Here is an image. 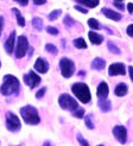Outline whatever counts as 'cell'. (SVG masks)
Wrapping results in <instances>:
<instances>
[{"label":"cell","instance_id":"cell-18","mask_svg":"<svg viewBox=\"0 0 133 146\" xmlns=\"http://www.w3.org/2000/svg\"><path fill=\"white\" fill-rule=\"evenodd\" d=\"M99 107L102 112H109L110 108H112V105H110V101L106 100V99H100L99 101Z\"/></svg>","mask_w":133,"mask_h":146},{"label":"cell","instance_id":"cell-44","mask_svg":"<svg viewBox=\"0 0 133 146\" xmlns=\"http://www.w3.org/2000/svg\"><path fill=\"white\" fill-rule=\"evenodd\" d=\"M98 146H103V145H98Z\"/></svg>","mask_w":133,"mask_h":146},{"label":"cell","instance_id":"cell-29","mask_svg":"<svg viewBox=\"0 0 133 146\" xmlns=\"http://www.w3.org/2000/svg\"><path fill=\"white\" fill-rule=\"evenodd\" d=\"M76 137H77V140H78V143L81 144V146H90L89 143H88V141L84 139V138L82 137V134H81V133H78Z\"/></svg>","mask_w":133,"mask_h":146},{"label":"cell","instance_id":"cell-3","mask_svg":"<svg viewBox=\"0 0 133 146\" xmlns=\"http://www.w3.org/2000/svg\"><path fill=\"white\" fill-rule=\"evenodd\" d=\"M71 90L74 94H75V96L78 99V101H81L82 104H88V102L92 100L89 87H88L86 83L77 82L75 84H72Z\"/></svg>","mask_w":133,"mask_h":146},{"label":"cell","instance_id":"cell-31","mask_svg":"<svg viewBox=\"0 0 133 146\" xmlns=\"http://www.w3.org/2000/svg\"><path fill=\"white\" fill-rule=\"evenodd\" d=\"M45 92H47V88L45 87H43V88H41L38 92L36 93V98L37 99H42L44 95H45Z\"/></svg>","mask_w":133,"mask_h":146},{"label":"cell","instance_id":"cell-22","mask_svg":"<svg viewBox=\"0 0 133 146\" xmlns=\"http://www.w3.org/2000/svg\"><path fill=\"white\" fill-rule=\"evenodd\" d=\"M32 25H33V27L36 29V30L41 31L43 29V20L41 18H33L32 19Z\"/></svg>","mask_w":133,"mask_h":146},{"label":"cell","instance_id":"cell-32","mask_svg":"<svg viewBox=\"0 0 133 146\" xmlns=\"http://www.w3.org/2000/svg\"><path fill=\"white\" fill-rule=\"evenodd\" d=\"M47 31H48V33L53 35V36L58 35V30H57L56 27H53V26H48V27H47Z\"/></svg>","mask_w":133,"mask_h":146},{"label":"cell","instance_id":"cell-1","mask_svg":"<svg viewBox=\"0 0 133 146\" xmlns=\"http://www.w3.org/2000/svg\"><path fill=\"white\" fill-rule=\"evenodd\" d=\"M20 89L19 80L13 76V75H5L4 76V82L0 87V93L4 96H11V95H17Z\"/></svg>","mask_w":133,"mask_h":146},{"label":"cell","instance_id":"cell-30","mask_svg":"<svg viewBox=\"0 0 133 146\" xmlns=\"http://www.w3.org/2000/svg\"><path fill=\"white\" fill-rule=\"evenodd\" d=\"M64 24H65L66 26H69V27H70V26H72L74 24H75V20H74L70 16H66V17L64 18Z\"/></svg>","mask_w":133,"mask_h":146},{"label":"cell","instance_id":"cell-8","mask_svg":"<svg viewBox=\"0 0 133 146\" xmlns=\"http://www.w3.org/2000/svg\"><path fill=\"white\" fill-rule=\"evenodd\" d=\"M41 77L38 76V74H36L35 71H29V74L24 75V82L26 83V86H29L31 89L36 88L37 86L41 83Z\"/></svg>","mask_w":133,"mask_h":146},{"label":"cell","instance_id":"cell-15","mask_svg":"<svg viewBox=\"0 0 133 146\" xmlns=\"http://www.w3.org/2000/svg\"><path fill=\"white\" fill-rule=\"evenodd\" d=\"M88 37H89V40L93 43V44H95V45H100L101 43L103 42V37L101 35L96 33L95 31H90L89 33H88Z\"/></svg>","mask_w":133,"mask_h":146},{"label":"cell","instance_id":"cell-40","mask_svg":"<svg viewBox=\"0 0 133 146\" xmlns=\"http://www.w3.org/2000/svg\"><path fill=\"white\" fill-rule=\"evenodd\" d=\"M127 10H128L130 13H133V4H132V3H130V4L127 5Z\"/></svg>","mask_w":133,"mask_h":146},{"label":"cell","instance_id":"cell-14","mask_svg":"<svg viewBox=\"0 0 133 146\" xmlns=\"http://www.w3.org/2000/svg\"><path fill=\"white\" fill-rule=\"evenodd\" d=\"M101 12L105 14V16L108 18V19H112L114 21H119L121 20V14H119L118 12H114L112 10H109V9H102Z\"/></svg>","mask_w":133,"mask_h":146},{"label":"cell","instance_id":"cell-19","mask_svg":"<svg viewBox=\"0 0 133 146\" xmlns=\"http://www.w3.org/2000/svg\"><path fill=\"white\" fill-rule=\"evenodd\" d=\"M76 1L80 4V5H83V6H87L89 9H94L99 5V1L100 0H76Z\"/></svg>","mask_w":133,"mask_h":146},{"label":"cell","instance_id":"cell-33","mask_svg":"<svg viewBox=\"0 0 133 146\" xmlns=\"http://www.w3.org/2000/svg\"><path fill=\"white\" fill-rule=\"evenodd\" d=\"M74 9H75L76 11H80L81 13H84V14H86V13H88V10H87V9H84V7H82V6H80V5H76L75 7H74Z\"/></svg>","mask_w":133,"mask_h":146},{"label":"cell","instance_id":"cell-43","mask_svg":"<svg viewBox=\"0 0 133 146\" xmlns=\"http://www.w3.org/2000/svg\"><path fill=\"white\" fill-rule=\"evenodd\" d=\"M0 67H1V62H0Z\"/></svg>","mask_w":133,"mask_h":146},{"label":"cell","instance_id":"cell-21","mask_svg":"<svg viewBox=\"0 0 133 146\" xmlns=\"http://www.w3.org/2000/svg\"><path fill=\"white\" fill-rule=\"evenodd\" d=\"M74 45L77 49H86L87 48V44H86V40L83 38H76L74 40Z\"/></svg>","mask_w":133,"mask_h":146},{"label":"cell","instance_id":"cell-16","mask_svg":"<svg viewBox=\"0 0 133 146\" xmlns=\"http://www.w3.org/2000/svg\"><path fill=\"white\" fill-rule=\"evenodd\" d=\"M105 67H106V62L105 60H102L100 57L95 58L92 62V69L94 70H102V69H105Z\"/></svg>","mask_w":133,"mask_h":146},{"label":"cell","instance_id":"cell-9","mask_svg":"<svg viewBox=\"0 0 133 146\" xmlns=\"http://www.w3.org/2000/svg\"><path fill=\"white\" fill-rule=\"evenodd\" d=\"M113 135L120 144H125L127 141V129L121 125H118L113 128Z\"/></svg>","mask_w":133,"mask_h":146},{"label":"cell","instance_id":"cell-2","mask_svg":"<svg viewBox=\"0 0 133 146\" xmlns=\"http://www.w3.org/2000/svg\"><path fill=\"white\" fill-rule=\"evenodd\" d=\"M20 115L23 120L25 121V123L27 125H38L41 122V118L38 111L33 107V106H25L20 108Z\"/></svg>","mask_w":133,"mask_h":146},{"label":"cell","instance_id":"cell-35","mask_svg":"<svg viewBox=\"0 0 133 146\" xmlns=\"http://www.w3.org/2000/svg\"><path fill=\"white\" fill-rule=\"evenodd\" d=\"M114 6H115V7H118V9H119V10H121V11L125 9L124 4H121L120 1H115V3H114Z\"/></svg>","mask_w":133,"mask_h":146},{"label":"cell","instance_id":"cell-39","mask_svg":"<svg viewBox=\"0 0 133 146\" xmlns=\"http://www.w3.org/2000/svg\"><path fill=\"white\" fill-rule=\"evenodd\" d=\"M128 72H130V78L133 82V67H128Z\"/></svg>","mask_w":133,"mask_h":146},{"label":"cell","instance_id":"cell-7","mask_svg":"<svg viewBox=\"0 0 133 146\" xmlns=\"http://www.w3.org/2000/svg\"><path fill=\"white\" fill-rule=\"evenodd\" d=\"M6 127L9 131H11V132H17L21 127L19 118L12 112L6 113Z\"/></svg>","mask_w":133,"mask_h":146},{"label":"cell","instance_id":"cell-10","mask_svg":"<svg viewBox=\"0 0 133 146\" xmlns=\"http://www.w3.org/2000/svg\"><path fill=\"white\" fill-rule=\"evenodd\" d=\"M109 76H118V75H125L126 74V67L124 63H113L108 69Z\"/></svg>","mask_w":133,"mask_h":146},{"label":"cell","instance_id":"cell-26","mask_svg":"<svg viewBox=\"0 0 133 146\" xmlns=\"http://www.w3.org/2000/svg\"><path fill=\"white\" fill-rule=\"evenodd\" d=\"M61 13H62L61 10H55V11H53V12L49 14V17H48V18H49V20H51V21H53V20H56L58 17L61 16Z\"/></svg>","mask_w":133,"mask_h":146},{"label":"cell","instance_id":"cell-28","mask_svg":"<svg viewBox=\"0 0 133 146\" xmlns=\"http://www.w3.org/2000/svg\"><path fill=\"white\" fill-rule=\"evenodd\" d=\"M72 115L75 116V118H83V115H84V109L83 108H76L75 111H74Z\"/></svg>","mask_w":133,"mask_h":146},{"label":"cell","instance_id":"cell-6","mask_svg":"<svg viewBox=\"0 0 133 146\" xmlns=\"http://www.w3.org/2000/svg\"><path fill=\"white\" fill-rule=\"evenodd\" d=\"M29 48L30 46H29L27 38L25 36H19V38L17 39V43H16V51H14V55H16L17 58H23L26 55Z\"/></svg>","mask_w":133,"mask_h":146},{"label":"cell","instance_id":"cell-34","mask_svg":"<svg viewBox=\"0 0 133 146\" xmlns=\"http://www.w3.org/2000/svg\"><path fill=\"white\" fill-rule=\"evenodd\" d=\"M127 35L130 36V37H133V24H131L128 27H127Z\"/></svg>","mask_w":133,"mask_h":146},{"label":"cell","instance_id":"cell-37","mask_svg":"<svg viewBox=\"0 0 133 146\" xmlns=\"http://www.w3.org/2000/svg\"><path fill=\"white\" fill-rule=\"evenodd\" d=\"M35 5H44L47 3V0H33Z\"/></svg>","mask_w":133,"mask_h":146},{"label":"cell","instance_id":"cell-5","mask_svg":"<svg viewBox=\"0 0 133 146\" xmlns=\"http://www.w3.org/2000/svg\"><path fill=\"white\" fill-rule=\"evenodd\" d=\"M60 69H61L63 77L69 78L74 75V72H75V63L71 60H69V58L63 57L60 61Z\"/></svg>","mask_w":133,"mask_h":146},{"label":"cell","instance_id":"cell-4","mask_svg":"<svg viewBox=\"0 0 133 146\" xmlns=\"http://www.w3.org/2000/svg\"><path fill=\"white\" fill-rule=\"evenodd\" d=\"M58 105L61 106V108L66 109V111H72V112L75 111L76 108H78L77 101L72 96H70L69 94H62V95L58 98Z\"/></svg>","mask_w":133,"mask_h":146},{"label":"cell","instance_id":"cell-27","mask_svg":"<svg viewBox=\"0 0 133 146\" xmlns=\"http://www.w3.org/2000/svg\"><path fill=\"white\" fill-rule=\"evenodd\" d=\"M45 50L48 51V52L53 54V55H56L57 54V48L54 44H50V43H48V44L45 45Z\"/></svg>","mask_w":133,"mask_h":146},{"label":"cell","instance_id":"cell-23","mask_svg":"<svg viewBox=\"0 0 133 146\" xmlns=\"http://www.w3.org/2000/svg\"><path fill=\"white\" fill-rule=\"evenodd\" d=\"M107 48H108V50L110 51V52H113V54H115V55H120V49L118 48L116 45H114L112 42H108V44H107Z\"/></svg>","mask_w":133,"mask_h":146},{"label":"cell","instance_id":"cell-17","mask_svg":"<svg viewBox=\"0 0 133 146\" xmlns=\"http://www.w3.org/2000/svg\"><path fill=\"white\" fill-rule=\"evenodd\" d=\"M127 86L125 84V83H119L116 87H115V89H114V94L116 96H125L127 94Z\"/></svg>","mask_w":133,"mask_h":146},{"label":"cell","instance_id":"cell-42","mask_svg":"<svg viewBox=\"0 0 133 146\" xmlns=\"http://www.w3.org/2000/svg\"><path fill=\"white\" fill-rule=\"evenodd\" d=\"M115 1H122V0H115Z\"/></svg>","mask_w":133,"mask_h":146},{"label":"cell","instance_id":"cell-24","mask_svg":"<svg viewBox=\"0 0 133 146\" xmlns=\"http://www.w3.org/2000/svg\"><path fill=\"white\" fill-rule=\"evenodd\" d=\"M88 25H89V27H92L93 30H99L100 29L99 21L96 19H94V18H90L89 20H88Z\"/></svg>","mask_w":133,"mask_h":146},{"label":"cell","instance_id":"cell-13","mask_svg":"<svg viewBox=\"0 0 133 146\" xmlns=\"http://www.w3.org/2000/svg\"><path fill=\"white\" fill-rule=\"evenodd\" d=\"M108 92H109L108 84L106 82H101L96 89V95L99 99H106L108 96Z\"/></svg>","mask_w":133,"mask_h":146},{"label":"cell","instance_id":"cell-25","mask_svg":"<svg viewBox=\"0 0 133 146\" xmlns=\"http://www.w3.org/2000/svg\"><path fill=\"white\" fill-rule=\"evenodd\" d=\"M92 118H93V115H92V114H88V115L86 116V119H84L86 126H87L88 128H89V129H93V128H94V123H93Z\"/></svg>","mask_w":133,"mask_h":146},{"label":"cell","instance_id":"cell-36","mask_svg":"<svg viewBox=\"0 0 133 146\" xmlns=\"http://www.w3.org/2000/svg\"><path fill=\"white\" fill-rule=\"evenodd\" d=\"M14 1H17V3L20 4L21 6H26L27 3H29V0H14Z\"/></svg>","mask_w":133,"mask_h":146},{"label":"cell","instance_id":"cell-20","mask_svg":"<svg viewBox=\"0 0 133 146\" xmlns=\"http://www.w3.org/2000/svg\"><path fill=\"white\" fill-rule=\"evenodd\" d=\"M12 12L16 14V18H17V23H18V25L21 26V27H24V26H25V19H24L23 16H21V13H20L17 9H12Z\"/></svg>","mask_w":133,"mask_h":146},{"label":"cell","instance_id":"cell-38","mask_svg":"<svg viewBox=\"0 0 133 146\" xmlns=\"http://www.w3.org/2000/svg\"><path fill=\"white\" fill-rule=\"evenodd\" d=\"M3 26H4V18L0 17V36H1V32H3Z\"/></svg>","mask_w":133,"mask_h":146},{"label":"cell","instance_id":"cell-41","mask_svg":"<svg viewBox=\"0 0 133 146\" xmlns=\"http://www.w3.org/2000/svg\"><path fill=\"white\" fill-rule=\"evenodd\" d=\"M43 146H51V143H50V141H45Z\"/></svg>","mask_w":133,"mask_h":146},{"label":"cell","instance_id":"cell-11","mask_svg":"<svg viewBox=\"0 0 133 146\" xmlns=\"http://www.w3.org/2000/svg\"><path fill=\"white\" fill-rule=\"evenodd\" d=\"M14 45H16V31H13L9 36V38L6 39V42H5V50H6V52L9 55L13 52Z\"/></svg>","mask_w":133,"mask_h":146},{"label":"cell","instance_id":"cell-12","mask_svg":"<svg viewBox=\"0 0 133 146\" xmlns=\"http://www.w3.org/2000/svg\"><path fill=\"white\" fill-rule=\"evenodd\" d=\"M35 69L41 72V74H45V72L49 70V63L44 60V58H37L36 63H35Z\"/></svg>","mask_w":133,"mask_h":146}]
</instances>
